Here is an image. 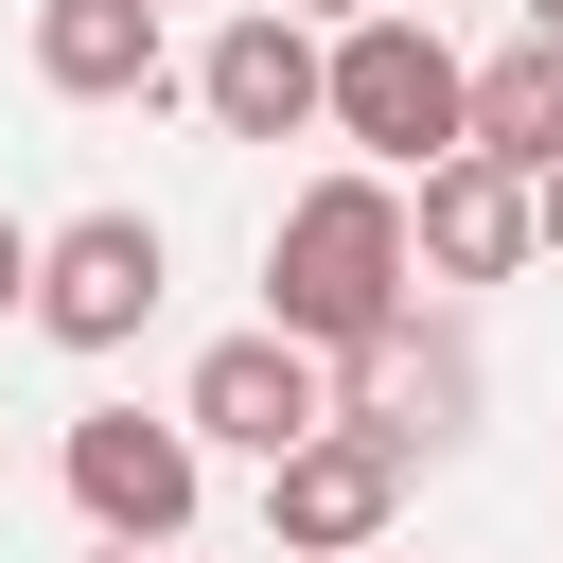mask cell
<instances>
[{
	"mask_svg": "<svg viewBox=\"0 0 563 563\" xmlns=\"http://www.w3.org/2000/svg\"><path fill=\"white\" fill-rule=\"evenodd\" d=\"M528 246H545V264H563V158H545V176H528Z\"/></svg>",
	"mask_w": 563,
	"mask_h": 563,
	"instance_id": "obj_12",
	"label": "cell"
},
{
	"mask_svg": "<svg viewBox=\"0 0 563 563\" xmlns=\"http://www.w3.org/2000/svg\"><path fill=\"white\" fill-rule=\"evenodd\" d=\"M317 123H334L369 176H422V158H457V53H440L405 0H369V18L317 35Z\"/></svg>",
	"mask_w": 563,
	"mask_h": 563,
	"instance_id": "obj_2",
	"label": "cell"
},
{
	"mask_svg": "<svg viewBox=\"0 0 563 563\" xmlns=\"http://www.w3.org/2000/svg\"><path fill=\"white\" fill-rule=\"evenodd\" d=\"M387 510H405V457H387L369 422H317V440L264 457V545H282V563H369Z\"/></svg>",
	"mask_w": 563,
	"mask_h": 563,
	"instance_id": "obj_6",
	"label": "cell"
},
{
	"mask_svg": "<svg viewBox=\"0 0 563 563\" xmlns=\"http://www.w3.org/2000/svg\"><path fill=\"white\" fill-rule=\"evenodd\" d=\"M176 422H194V440H229V457H282V440H317V422H334V369H317L282 317H246V334H211V352H194Z\"/></svg>",
	"mask_w": 563,
	"mask_h": 563,
	"instance_id": "obj_7",
	"label": "cell"
},
{
	"mask_svg": "<svg viewBox=\"0 0 563 563\" xmlns=\"http://www.w3.org/2000/svg\"><path fill=\"white\" fill-rule=\"evenodd\" d=\"M422 299V264H405V176H317V194H282V229H264V317L299 334V352H352V334H387Z\"/></svg>",
	"mask_w": 563,
	"mask_h": 563,
	"instance_id": "obj_1",
	"label": "cell"
},
{
	"mask_svg": "<svg viewBox=\"0 0 563 563\" xmlns=\"http://www.w3.org/2000/svg\"><path fill=\"white\" fill-rule=\"evenodd\" d=\"M18 299H35V229L0 211V317H18Z\"/></svg>",
	"mask_w": 563,
	"mask_h": 563,
	"instance_id": "obj_13",
	"label": "cell"
},
{
	"mask_svg": "<svg viewBox=\"0 0 563 563\" xmlns=\"http://www.w3.org/2000/svg\"><path fill=\"white\" fill-rule=\"evenodd\" d=\"M457 141L510 158V176H545L563 158V35L510 18V53H457Z\"/></svg>",
	"mask_w": 563,
	"mask_h": 563,
	"instance_id": "obj_11",
	"label": "cell"
},
{
	"mask_svg": "<svg viewBox=\"0 0 563 563\" xmlns=\"http://www.w3.org/2000/svg\"><path fill=\"white\" fill-rule=\"evenodd\" d=\"M194 106H211V141H317V18L246 0V18L194 53Z\"/></svg>",
	"mask_w": 563,
	"mask_h": 563,
	"instance_id": "obj_8",
	"label": "cell"
},
{
	"mask_svg": "<svg viewBox=\"0 0 563 563\" xmlns=\"http://www.w3.org/2000/svg\"><path fill=\"white\" fill-rule=\"evenodd\" d=\"M510 18H528V35H563V0H510Z\"/></svg>",
	"mask_w": 563,
	"mask_h": 563,
	"instance_id": "obj_15",
	"label": "cell"
},
{
	"mask_svg": "<svg viewBox=\"0 0 563 563\" xmlns=\"http://www.w3.org/2000/svg\"><path fill=\"white\" fill-rule=\"evenodd\" d=\"M405 264H422V282H510V264H528V176L475 158V141L422 158V194H405Z\"/></svg>",
	"mask_w": 563,
	"mask_h": 563,
	"instance_id": "obj_9",
	"label": "cell"
},
{
	"mask_svg": "<svg viewBox=\"0 0 563 563\" xmlns=\"http://www.w3.org/2000/svg\"><path fill=\"white\" fill-rule=\"evenodd\" d=\"M176 299V246H158V211H70V229H35V334L53 352H123L141 317Z\"/></svg>",
	"mask_w": 563,
	"mask_h": 563,
	"instance_id": "obj_4",
	"label": "cell"
},
{
	"mask_svg": "<svg viewBox=\"0 0 563 563\" xmlns=\"http://www.w3.org/2000/svg\"><path fill=\"white\" fill-rule=\"evenodd\" d=\"M53 475H70L88 545H176L194 493H211V440H194L176 405H88V422L53 440Z\"/></svg>",
	"mask_w": 563,
	"mask_h": 563,
	"instance_id": "obj_3",
	"label": "cell"
},
{
	"mask_svg": "<svg viewBox=\"0 0 563 563\" xmlns=\"http://www.w3.org/2000/svg\"><path fill=\"white\" fill-rule=\"evenodd\" d=\"M317 369H334V422H369L387 457H440V440L475 422V334H457V317H422V299H405L387 334L317 352Z\"/></svg>",
	"mask_w": 563,
	"mask_h": 563,
	"instance_id": "obj_5",
	"label": "cell"
},
{
	"mask_svg": "<svg viewBox=\"0 0 563 563\" xmlns=\"http://www.w3.org/2000/svg\"><path fill=\"white\" fill-rule=\"evenodd\" d=\"M35 88H53V106H158V88H176L158 0H35Z\"/></svg>",
	"mask_w": 563,
	"mask_h": 563,
	"instance_id": "obj_10",
	"label": "cell"
},
{
	"mask_svg": "<svg viewBox=\"0 0 563 563\" xmlns=\"http://www.w3.org/2000/svg\"><path fill=\"white\" fill-rule=\"evenodd\" d=\"M88 563H158V545H88Z\"/></svg>",
	"mask_w": 563,
	"mask_h": 563,
	"instance_id": "obj_16",
	"label": "cell"
},
{
	"mask_svg": "<svg viewBox=\"0 0 563 563\" xmlns=\"http://www.w3.org/2000/svg\"><path fill=\"white\" fill-rule=\"evenodd\" d=\"M282 18H317V35H334V18H369V0H282Z\"/></svg>",
	"mask_w": 563,
	"mask_h": 563,
	"instance_id": "obj_14",
	"label": "cell"
}]
</instances>
